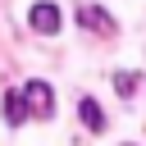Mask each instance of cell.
Here are the masks:
<instances>
[{
  "label": "cell",
  "instance_id": "3957f363",
  "mask_svg": "<svg viewBox=\"0 0 146 146\" xmlns=\"http://www.w3.org/2000/svg\"><path fill=\"white\" fill-rule=\"evenodd\" d=\"M78 18H82L87 27H96V32H105V36L114 32V18H110L105 9H96V5H82V9H78Z\"/></svg>",
  "mask_w": 146,
  "mask_h": 146
},
{
  "label": "cell",
  "instance_id": "7a4b0ae2",
  "mask_svg": "<svg viewBox=\"0 0 146 146\" xmlns=\"http://www.w3.org/2000/svg\"><path fill=\"white\" fill-rule=\"evenodd\" d=\"M50 100H55V96H50V87H46V82H36V78H32V82L23 87V105H27V114H41V119H46V114H50Z\"/></svg>",
  "mask_w": 146,
  "mask_h": 146
},
{
  "label": "cell",
  "instance_id": "5b68a950",
  "mask_svg": "<svg viewBox=\"0 0 146 146\" xmlns=\"http://www.w3.org/2000/svg\"><path fill=\"white\" fill-rule=\"evenodd\" d=\"M5 119H9V128H18V123L27 119V105H23V91H5Z\"/></svg>",
  "mask_w": 146,
  "mask_h": 146
},
{
  "label": "cell",
  "instance_id": "6da1fadb",
  "mask_svg": "<svg viewBox=\"0 0 146 146\" xmlns=\"http://www.w3.org/2000/svg\"><path fill=\"white\" fill-rule=\"evenodd\" d=\"M27 23H32L36 32L55 36V32H59V9H55L50 0H36V5H32V14H27Z\"/></svg>",
  "mask_w": 146,
  "mask_h": 146
},
{
  "label": "cell",
  "instance_id": "277c9868",
  "mask_svg": "<svg viewBox=\"0 0 146 146\" xmlns=\"http://www.w3.org/2000/svg\"><path fill=\"white\" fill-rule=\"evenodd\" d=\"M78 114H82V123H87L91 132H105V114H100V105H96L91 96H82V100H78Z\"/></svg>",
  "mask_w": 146,
  "mask_h": 146
},
{
  "label": "cell",
  "instance_id": "8992f818",
  "mask_svg": "<svg viewBox=\"0 0 146 146\" xmlns=\"http://www.w3.org/2000/svg\"><path fill=\"white\" fill-rule=\"evenodd\" d=\"M114 87H119V96H132V91H137V73L119 68V73H114Z\"/></svg>",
  "mask_w": 146,
  "mask_h": 146
}]
</instances>
